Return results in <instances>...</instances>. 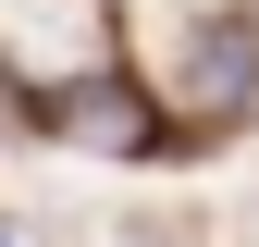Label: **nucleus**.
I'll use <instances>...</instances> for the list:
<instances>
[{
    "mask_svg": "<svg viewBox=\"0 0 259 247\" xmlns=\"http://www.w3.org/2000/svg\"><path fill=\"white\" fill-rule=\"evenodd\" d=\"M185 99H210V111H247L259 99V37L247 25H210V37L185 50Z\"/></svg>",
    "mask_w": 259,
    "mask_h": 247,
    "instance_id": "obj_2",
    "label": "nucleus"
},
{
    "mask_svg": "<svg viewBox=\"0 0 259 247\" xmlns=\"http://www.w3.org/2000/svg\"><path fill=\"white\" fill-rule=\"evenodd\" d=\"M50 124H62V136H87V148H111V161H148V148H160V111H148L123 74L74 87V99H50Z\"/></svg>",
    "mask_w": 259,
    "mask_h": 247,
    "instance_id": "obj_1",
    "label": "nucleus"
},
{
    "mask_svg": "<svg viewBox=\"0 0 259 247\" xmlns=\"http://www.w3.org/2000/svg\"><path fill=\"white\" fill-rule=\"evenodd\" d=\"M0 247H13V235H0Z\"/></svg>",
    "mask_w": 259,
    "mask_h": 247,
    "instance_id": "obj_3",
    "label": "nucleus"
}]
</instances>
